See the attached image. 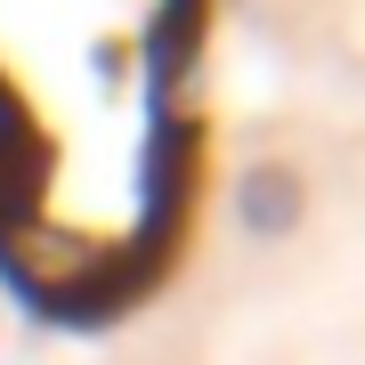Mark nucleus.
I'll return each instance as SVG.
<instances>
[{"mask_svg": "<svg viewBox=\"0 0 365 365\" xmlns=\"http://www.w3.org/2000/svg\"><path fill=\"white\" fill-rule=\"evenodd\" d=\"M203 0H0V235L41 284L163 260L195 179Z\"/></svg>", "mask_w": 365, "mask_h": 365, "instance_id": "1", "label": "nucleus"}]
</instances>
